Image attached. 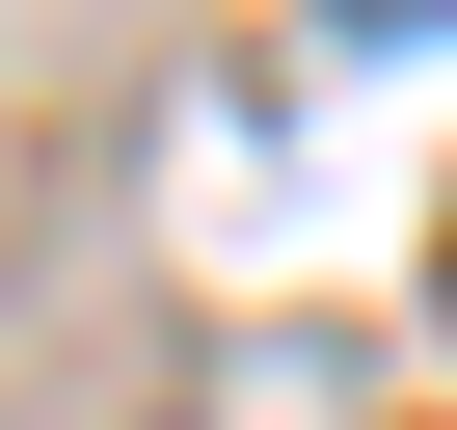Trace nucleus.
Returning a JSON list of instances; mask_svg holds the SVG:
<instances>
[{"instance_id":"obj_1","label":"nucleus","mask_w":457,"mask_h":430,"mask_svg":"<svg viewBox=\"0 0 457 430\" xmlns=\"http://www.w3.org/2000/svg\"><path fill=\"white\" fill-rule=\"evenodd\" d=\"M323 28H350V54H430V28H457V0H323Z\"/></svg>"}]
</instances>
